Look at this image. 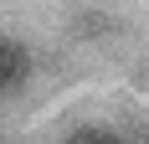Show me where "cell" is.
<instances>
[{
  "label": "cell",
  "instance_id": "obj_1",
  "mask_svg": "<svg viewBox=\"0 0 149 144\" xmlns=\"http://www.w3.org/2000/svg\"><path fill=\"white\" fill-rule=\"evenodd\" d=\"M21 82H26V46L0 41V93H15Z\"/></svg>",
  "mask_w": 149,
  "mask_h": 144
},
{
  "label": "cell",
  "instance_id": "obj_2",
  "mask_svg": "<svg viewBox=\"0 0 149 144\" xmlns=\"http://www.w3.org/2000/svg\"><path fill=\"white\" fill-rule=\"evenodd\" d=\"M62 144H118V139H113L108 129H93V124H88V129H77V134H67Z\"/></svg>",
  "mask_w": 149,
  "mask_h": 144
}]
</instances>
